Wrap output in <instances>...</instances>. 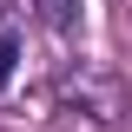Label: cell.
I'll list each match as a JSON object with an SVG mask.
<instances>
[{
    "instance_id": "obj_1",
    "label": "cell",
    "mask_w": 132,
    "mask_h": 132,
    "mask_svg": "<svg viewBox=\"0 0 132 132\" xmlns=\"http://www.w3.org/2000/svg\"><path fill=\"white\" fill-rule=\"evenodd\" d=\"M33 13H40V27L46 33H79V20H86V0H33Z\"/></svg>"
},
{
    "instance_id": "obj_2",
    "label": "cell",
    "mask_w": 132,
    "mask_h": 132,
    "mask_svg": "<svg viewBox=\"0 0 132 132\" xmlns=\"http://www.w3.org/2000/svg\"><path fill=\"white\" fill-rule=\"evenodd\" d=\"M13 66H20V40H13L7 27H0V86L13 79Z\"/></svg>"
}]
</instances>
